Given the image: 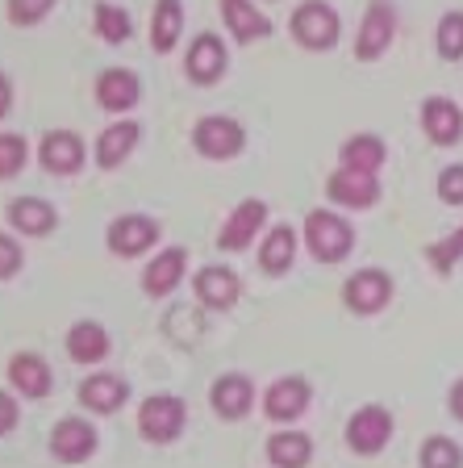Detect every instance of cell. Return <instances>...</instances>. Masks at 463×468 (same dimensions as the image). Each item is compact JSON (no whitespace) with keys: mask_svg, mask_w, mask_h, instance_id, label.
<instances>
[{"mask_svg":"<svg viewBox=\"0 0 463 468\" xmlns=\"http://www.w3.org/2000/svg\"><path fill=\"white\" fill-rule=\"evenodd\" d=\"M226 71H230V47H226L222 34H196L193 42H188V55H184V76H188V84L196 88H213L222 84Z\"/></svg>","mask_w":463,"mask_h":468,"instance_id":"obj_9","label":"cell"},{"mask_svg":"<svg viewBox=\"0 0 463 468\" xmlns=\"http://www.w3.org/2000/svg\"><path fill=\"white\" fill-rule=\"evenodd\" d=\"M5 222L21 239H47L58 230V209L47 197H17V201L5 205Z\"/></svg>","mask_w":463,"mask_h":468,"instance_id":"obj_25","label":"cell"},{"mask_svg":"<svg viewBox=\"0 0 463 468\" xmlns=\"http://www.w3.org/2000/svg\"><path fill=\"white\" fill-rule=\"evenodd\" d=\"M151 50L154 55H172L184 38V0H154L151 9Z\"/></svg>","mask_w":463,"mask_h":468,"instance_id":"obj_28","label":"cell"},{"mask_svg":"<svg viewBox=\"0 0 463 468\" xmlns=\"http://www.w3.org/2000/svg\"><path fill=\"white\" fill-rule=\"evenodd\" d=\"M300 243H305L313 263L334 268V263H347L351 251H355V226L347 222L342 209L321 205V209H309L305 222H300Z\"/></svg>","mask_w":463,"mask_h":468,"instance_id":"obj_1","label":"cell"},{"mask_svg":"<svg viewBox=\"0 0 463 468\" xmlns=\"http://www.w3.org/2000/svg\"><path fill=\"white\" fill-rule=\"evenodd\" d=\"M193 297L209 314H230L242 302V276L226 263H205L193 276Z\"/></svg>","mask_w":463,"mask_h":468,"instance_id":"obj_14","label":"cell"},{"mask_svg":"<svg viewBox=\"0 0 463 468\" xmlns=\"http://www.w3.org/2000/svg\"><path fill=\"white\" fill-rule=\"evenodd\" d=\"M447 410H451L455 419L463 422V380H455V385H451V398H447Z\"/></svg>","mask_w":463,"mask_h":468,"instance_id":"obj_40","label":"cell"},{"mask_svg":"<svg viewBox=\"0 0 463 468\" xmlns=\"http://www.w3.org/2000/svg\"><path fill=\"white\" fill-rule=\"evenodd\" d=\"M29 164V143L17 130H0V180H13L21 176Z\"/></svg>","mask_w":463,"mask_h":468,"instance_id":"obj_32","label":"cell"},{"mask_svg":"<svg viewBox=\"0 0 463 468\" xmlns=\"http://www.w3.org/2000/svg\"><path fill=\"white\" fill-rule=\"evenodd\" d=\"M396 422L393 414H388L384 406H359L355 414L347 419V427H342V439H347V452H355V456H380V452L388 448V439H393Z\"/></svg>","mask_w":463,"mask_h":468,"instance_id":"obj_10","label":"cell"},{"mask_svg":"<svg viewBox=\"0 0 463 468\" xmlns=\"http://www.w3.org/2000/svg\"><path fill=\"white\" fill-rule=\"evenodd\" d=\"M92 29L109 47H126L134 38V17L121 5H113V0H92Z\"/></svg>","mask_w":463,"mask_h":468,"instance_id":"obj_30","label":"cell"},{"mask_svg":"<svg viewBox=\"0 0 463 468\" xmlns=\"http://www.w3.org/2000/svg\"><path fill=\"white\" fill-rule=\"evenodd\" d=\"M426 263L435 268L438 276H451V268L463 260V226L459 230H451L447 239H438V243H426Z\"/></svg>","mask_w":463,"mask_h":468,"instance_id":"obj_34","label":"cell"},{"mask_svg":"<svg viewBox=\"0 0 463 468\" xmlns=\"http://www.w3.org/2000/svg\"><path fill=\"white\" fill-rule=\"evenodd\" d=\"M309 406H313V385L300 372H289V377H276L268 389L259 393V410L263 419L276 422V427H292L297 419H305Z\"/></svg>","mask_w":463,"mask_h":468,"instance_id":"obj_6","label":"cell"},{"mask_svg":"<svg viewBox=\"0 0 463 468\" xmlns=\"http://www.w3.org/2000/svg\"><path fill=\"white\" fill-rule=\"evenodd\" d=\"M88 164V146L76 130H47L38 143V167L47 176H58V180H68V176L84 172Z\"/></svg>","mask_w":463,"mask_h":468,"instance_id":"obj_16","label":"cell"},{"mask_svg":"<svg viewBox=\"0 0 463 468\" xmlns=\"http://www.w3.org/2000/svg\"><path fill=\"white\" fill-rule=\"evenodd\" d=\"M435 47L447 63H459L463 58V13L451 9L438 17V29H435Z\"/></svg>","mask_w":463,"mask_h":468,"instance_id":"obj_33","label":"cell"},{"mask_svg":"<svg viewBox=\"0 0 463 468\" xmlns=\"http://www.w3.org/2000/svg\"><path fill=\"white\" fill-rule=\"evenodd\" d=\"M159 239H163V222L151 214H117L105 226V247L117 260H142L159 247Z\"/></svg>","mask_w":463,"mask_h":468,"instance_id":"obj_5","label":"cell"},{"mask_svg":"<svg viewBox=\"0 0 463 468\" xmlns=\"http://www.w3.org/2000/svg\"><path fill=\"white\" fill-rule=\"evenodd\" d=\"M13 101H17V97H13V80L0 71V122L13 113Z\"/></svg>","mask_w":463,"mask_h":468,"instance_id":"obj_39","label":"cell"},{"mask_svg":"<svg viewBox=\"0 0 463 468\" xmlns=\"http://www.w3.org/2000/svg\"><path fill=\"white\" fill-rule=\"evenodd\" d=\"M393 292H396V284L384 268H359V272H351L342 281V305L351 314H359V318H372V314L388 310Z\"/></svg>","mask_w":463,"mask_h":468,"instance_id":"obj_12","label":"cell"},{"mask_svg":"<svg viewBox=\"0 0 463 468\" xmlns=\"http://www.w3.org/2000/svg\"><path fill=\"white\" fill-rule=\"evenodd\" d=\"M422 130L435 146H455L463 138V109L447 97L422 101Z\"/></svg>","mask_w":463,"mask_h":468,"instance_id":"obj_26","label":"cell"},{"mask_svg":"<svg viewBox=\"0 0 463 468\" xmlns=\"http://www.w3.org/2000/svg\"><path fill=\"white\" fill-rule=\"evenodd\" d=\"M47 448L58 464H71V468L88 464L100 448V431H97V422L84 419V414H63V419L55 422V431H50Z\"/></svg>","mask_w":463,"mask_h":468,"instance_id":"obj_7","label":"cell"},{"mask_svg":"<svg viewBox=\"0 0 463 468\" xmlns=\"http://www.w3.org/2000/svg\"><path fill=\"white\" fill-rule=\"evenodd\" d=\"M289 34L300 50L309 55H321V50H334L342 38V17L330 0H300L289 17Z\"/></svg>","mask_w":463,"mask_h":468,"instance_id":"obj_2","label":"cell"},{"mask_svg":"<svg viewBox=\"0 0 463 468\" xmlns=\"http://www.w3.org/2000/svg\"><path fill=\"white\" fill-rule=\"evenodd\" d=\"M76 401L92 414V419L121 414V406L130 401V380L117 377V372H88V377L76 385Z\"/></svg>","mask_w":463,"mask_h":468,"instance_id":"obj_17","label":"cell"},{"mask_svg":"<svg viewBox=\"0 0 463 468\" xmlns=\"http://www.w3.org/2000/svg\"><path fill=\"white\" fill-rule=\"evenodd\" d=\"M193 151L213 164H230L247 151V126L230 113H205L193 126Z\"/></svg>","mask_w":463,"mask_h":468,"instance_id":"obj_4","label":"cell"},{"mask_svg":"<svg viewBox=\"0 0 463 468\" xmlns=\"http://www.w3.org/2000/svg\"><path fill=\"white\" fill-rule=\"evenodd\" d=\"M268 218H271V209L263 197H242L230 214H226L222 230H217V251L238 255L247 247H255V234H263L271 226Z\"/></svg>","mask_w":463,"mask_h":468,"instance_id":"obj_8","label":"cell"},{"mask_svg":"<svg viewBox=\"0 0 463 468\" xmlns=\"http://www.w3.org/2000/svg\"><path fill=\"white\" fill-rule=\"evenodd\" d=\"M263 456H268V468H309V460H313V439L297 427H280L268 435Z\"/></svg>","mask_w":463,"mask_h":468,"instance_id":"obj_27","label":"cell"},{"mask_svg":"<svg viewBox=\"0 0 463 468\" xmlns=\"http://www.w3.org/2000/svg\"><path fill=\"white\" fill-rule=\"evenodd\" d=\"M268 5H271V0H268Z\"/></svg>","mask_w":463,"mask_h":468,"instance_id":"obj_41","label":"cell"},{"mask_svg":"<svg viewBox=\"0 0 463 468\" xmlns=\"http://www.w3.org/2000/svg\"><path fill=\"white\" fill-rule=\"evenodd\" d=\"M188 427V401L180 393H151V398L138 406V435L151 443V448H167L184 435Z\"/></svg>","mask_w":463,"mask_h":468,"instance_id":"obj_3","label":"cell"},{"mask_svg":"<svg viewBox=\"0 0 463 468\" xmlns=\"http://www.w3.org/2000/svg\"><path fill=\"white\" fill-rule=\"evenodd\" d=\"M5 377L21 401H47L55 393V368L42 351H13L5 364Z\"/></svg>","mask_w":463,"mask_h":468,"instance_id":"obj_13","label":"cell"},{"mask_svg":"<svg viewBox=\"0 0 463 468\" xmlns=\"http://www.w3.org/2000/svg\"><path fill=\"white\" fill-rule=\"evenodd\" d=\"M26 268V251H21V239L13 230H0V284L21 276Z\"/></svg>","mask_w":463,"mask_h":468,"instance_id":"obj_36","label":"cell"},{"mask_svg":"<svg viewBox=\"0 0 463 468\" xmlns=\"http://www.w3.org/2000/svg\"><path fill=\"white\" fill-rule=\"evenodd\" d=\"M184 276H188V247L175 243V247L154 251V260L142 268L138 284H142V292L151 297V302H167V297L184 284Z\"/></svg>","mask_w":463,"mask_h":468,"instance_id":"obj_18","label":"cell"},{"mask_svg":"<svg viewBox=\"0 0 463 468\" xmlns=\"http://www.w3.org/2000/svg\"><path fill=\"white\" fill-rule=\"evenodd\" d=\"M380 197H384V188H380L376 172H355V167L338 164L334 172L326 176V201L334 205V209H355V214H363Z\"/></svg>","mask_w":463,"mask_h":468,"instance_id":"obj_11","label":"cell"},{"mask_svg":"<svg viewBox=\"0 0 463 468\" xmlns=\"http://www.w3.org/2000/svg\"><path fill=\"white\" fill-rule=\"evenodd\" d=\"M209 410L222 422H242L255 410V380L247 372H222L209 385Z\"/></svg>","mask_w":463,"mask_h":468,"instance_id":"obj_19","label":"cell"},{"mask_svg":"<svg viewBox=\"0 0 463 468\" xmlns=\"http://www.w3.org/2000/svg\"><path fill=\"white\" fill-rule=\"evenodd\" d=\"M396 38V9L388 0H372L355 29V58L359 63H376L380 55H388Z\"/></svg>","mask_w":463,"mask_h":468,"instance_id":"obj_15","label":"cell"},{"mask_svg":"<svg viewBox=\"0 0 463 468\" xmlns=\"http://www.w3.org/2000/svg\"><path fill=\"white\" fill-rule=\"evenodd\" d=\"M17 422H21V401H17V393H13V389H0V439L13 435V431H17Z\"/></svg>","mask_w":463,"mask_h":468,"instance_id":"obj_38","label":"cell"},{"mask_svg":"<svg viewBox=\"0 0 463 468\" xmlns=\"http://www.w3.org/2000/svg\"><path fill=\"white\" fill-rule=\"evenodd\" d=\"M63 351H68V360L79 364V368H97V364L109 360L113 339H109V331L97 318H79V322H71L68 335H63Z\"/></svg>","mask_w":463,"mask_h":468,"instance_id":"obj_22","label":"cell"},{"mask_svg":"<svg viewBox=\"0 0 463 468\" xmlns=\"http://www.w3.org/2000/svg\"><path fill=\"white\" fill-rule=\"evenodd\" d=\"M417 464L422 468H463V448L447 435H430L417 452Z\"/></svg>","mask_w":463,"mask_h":468,"instance_id":"obj_31","label":"cell"},{"mask_svg":"<svg viewBox=\"0 0 463 468\" xmlns=\"http://www.w3.org/2000/svg\"><path fill=\"white\" fill-rule=\"evenodd\" d=\"M222 9V26L238 47H251V42H263L276 34V21L259 9V0H217Z\"/></svg>","mask_w":463,"mask_h":468,"instance_id":"obj_20","label":"cell"},{"mask_svg":"<svg viewBox=\"0 0 463 468\" xmlns=\"http://www.w3.org/2000/svg\"><path fill=\"white\" fill-rule=\"evenodd\" d=\"M388 159V146L380 134H372V130H363V134H351L347 143L338 146V164L342 167H355V172H376L384 167Z\"/></svg>","mask_w":463,"mask_h":468,"instance_id":"obj_29","label":"cell"},{"mask_svg":"<svg viewBox=\"0 0 463 468\" xmlns=\"http://www.w3.org/2000/svg\"><path fill=\"white\" fill-rule=\"evenodd\" d=\"M55 5L58 0H5V17H9V26H17V29H34L55 13Z\"/></svg>","mask_w":463,"mask_h":468,"instance_id":"obj_35","label":"cell"},{"mask_svg":"<svg viewBox=\"0 0 463 468\" xmlns=\"http://www.w3.org/2000/svg\"><path fill=\"white\" fill-rule=\"evenodd\" d=\"M435 193L443 205H463V164H451L438 172L435 180Z\"/></svg>","mask_w":463,"mask_h":468,"instance_id":"obj_37","label":"cell"},{"mask_svg":"<svg viewBox=\"0 0 463 468\" xmlns=\"http://www.w3.org/2000/svg\"><path fill=\"white\" fill-rule=\"evenodd\" d=\"M300 251V230L289 222H271L259 234V272L263 276H289Z\"/></svg>","mask_w":463,"mask_h":468,"instance_id":"obj_24","label":"cell"},{"mask_svg":"<svg viewBox=\"0 0 463 468\" xmlns=\"http://www.w3.org/2000/svg\"><path fill=\"white\" fill-rule=\"evenodd\" d=\"M142 143V126L134 117H113L105 130L97 134V146H92V159H97L100 172H117Z\"/></svg>","mask_w":463,"mask_h":468,"instance_id":"obj_21","label":"cell"},{"mask_svg":"<svg viewBox=\"0 0 463 468\" xmlns=\"http://www.w3.org/2000/svg\"><path fill=\"white\" fill-rule=\"evenodd\" d=\"M92 97L109 117H126L142 101V80L130 68H105L97 76V84H92Z\"/></svg>","mask_w":463,"mask_h":468,"instance_id":"obj_23","label":"cell"}]
</instances>
